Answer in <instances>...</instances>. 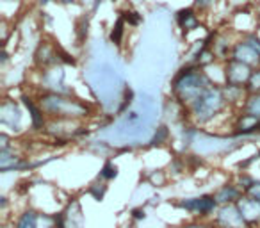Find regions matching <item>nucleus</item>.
<instances>
[{"instance_id": "19", "label": "nucleus", "mask_w": 260, "mask_h": 228, "mask_svg": "<svg viewBox=\"0 0 260 228\" xmlns=\"http://www.w3.org/2000/svg\"><path fill=\"white\" fill-rule=\"evenodd\" d=\"M242 40L246 41V43L249 45V47L253 48V50H256L260 54V36H256V32H248L242 36Z\"/></svg>"}, {"instance_id": "15", "label": "nucleus", "mask_w": 260, "mask_h": 228, "mask_svg": "<svg viewBox=\"0 0 260 228\" xmlns=\"http://www.w3.org/2000/svg\"><path fill=\"white\" fill-rule=\"evenodd\" d=\"M241 112L260 120V93H248L244 104L241 105Z\"/></svg>"}, {"instance_id": "21", "label": "nucleus", "mask_w": 260, "mask_h": 228, "mask_svg": "<svg viewBox=\"0 0 260 228\" xmlns=\"http://www.w3.org/2000/svg\"><path fill=\"white\" fill-rule=\"evenodd\" d=\"M244 194H249V196H253V198H256V200H260V180H255L251 185H249V189L244 192Z\"/></svg>"}, {"instance_id": "6", "label": "nucleus", "mask_w": 260, "mask_h": 228, "mask_svg": "<svg viewBox=\"0 0 260 228\" xmlns=\"http://www.w3.org/2000/svg\"><path fill=\"white\" fill-rule=\"evenodd\" d=\"M214 224L217 228H249L239 210L237 203L219 205L214 214Z\"/></svg>"}, {"instance_id": "26", "label": "nucleus", "mask_w": 260, "mask_h": 228, "mask_svg": "<svg viewBox=\"0 0 260 228\" xmlns=\"http://www.w3.org/2000/svg\"><path fill=\"white\" fill-rule=\"evenodd\" d=\"M256 134H260V121H258V127H256Z\"/></svg>"}, {"instance_id": "18", "label": "nucleus", "mask_w": 260, "mask_h": 228, "mask_svg": "<svg viewBox=\"0 0 260 228\" xmlns=\"http://www.w3.org/2000/svg\"><path fill=\"white\" fill-rule=\"evenodd\" d=\"M248 93H260V66L253 70L251 79L248 82Z\"/></svg>"}, {"instance_id": "16", "label": "nucleus", "mask_w": 260, "mask_h": 228, "mask_svg": "<svg viewBox=\"0 0 260 228\" xmlns=\"http://www.w3.org/2000/svg\"><path fill=\"white\" fill-rule=\"evenodd\" d=\"M123 34H125V20L119 16L118 20H116L114 27H112L111 30V43L112 45H121V40H123Z\"/></svg>"}, {"instance_id": "12", "label": "nucleus", "mask_w": 260, "mask_h": 228, "mask_svg": "<svg viewBox=\"0 0 260 228\" xmlns=\"http://www.w3.org/2000/svg\"><path fill=\"white\" fill-rule=\"evenodd\" d=\"M177 23L182 29V32H191L200 27V16L196 13V8H185L177 13Z\"/></svg>"}, {"instance_id": "9", "label": "nucleus", "mask_w": 260, "mask_h": 228, "mask_svg": "<svg viewBox=\"0 0 260 228\" xmlns=\"http://www.w3.org/2000/svg\"><path fill=\"white\" fill-rule=\"evenodd\" d=\"M230 57L235 59V61L244 62V64H249L251 68H258L260 66V54L256 50H253L242 38L239 41H235Z\"/></svg>"}, {"instance_id": "23", "label": "nucleus", "mask_w": 260, "mask_h": 228, "mask_svg": "<svg viewBox=\"0 0 260 228\" xmlns=\"http://www.w3.org/2000/svg\"><path fill=\"white\" fill-rule=\"evenodd\" d=\"M184 228H214V224L212 226H207V224H203V223H191V224H185Z\"/></svg>"}, {"instance_id": "7", "label": "nucleus", "mask_w": 260, "mask_h": 228, "mask_svg": "<svg viewBox=\"0 0 260 228\" xmlns=\"http://www.w3.org/2000/svg\"><path fill=\"white\" fill-rule=\"evenodd\" d=\"M34 62H36L38 68H54L61 62V57H59V47L55 43H50V41H41L38 45L36 52H34Z\"/></svg>"}, {"instance_id": "10", "label": "nucleus", "mask_w": 260, "mask_h": 228, "mask_svg": "<svg viewBox=\"0 0 260 228\" xmlns=\"http://www.w3.org/2000/svg\"><path fill=\"white\" fill-rule=\"evenodd\" d=\"M22 104L25 105V109L29 111V116H30V125L36 132H41L47 128V121H48V116L43 112L41 105L38 104V100H34L32 96H27L23 94L22 96Z\"/></svg>"}, {"instance_id": "11", "label": "nucleus", "mask_w": 260, "mask_h": 228, "mask_svg": "<svg viewBox=\"0 0 260 228\" xmlns=\"http://www.w3.org/2000/svg\"><path fill=\"white\" fill-rule=\"evenodd\" d=\"M244 196V191L237 184H224L214 192L217 205H228V203H237Z\"/></svg>"}, {"instance_id": "2", "label": "nucleus", "mask_w": 260, "mask_h": 228, "mask_svg": "<svg viewBox=\"0 0 260 228\" xmlns=\"http://www.w3.org/2000/svg\"><path fill=\"white\" fill-rule=\"evenodd\" d=\"M38 104L50 120H84L89 116V105L79 98H72L64 93L43 91L38 96Z\"/></svg>"}, {"instance_id": "20", "label": "nucleus", "mask_w": 260, "mask_h": 228, "mask_svg": "<svg viewBox=\"0 0 260 228\" xmlns=\"http://www.w3.org/2000/svg\"><path fill=\"white\" fill-rule=\"evenodd\" d=\"M168 138V128L166 127H159L155 132V138H153V145H162L164 139Z\"/></svg>"}, {"instance_id": "3", "label": "nucleus", "mask_w": 260, "mask_h": 228, "mask_svg": "<svg viewBox=\"0 0 260 228\" xmlns=\"http://www.w3.org/2000/svg\"><path fill=\"white\" fill-rule=\"evenodd\" d=\"M228 107L226 96H224L223 86L219 84H214L210 86L198 100H194L189 105L185 111H187L189 116L194 120L196 125H207L217 116L224 109Z\"/></svg>"}, {"instance_id": "4", "label": "nucleus", "mask_w": 260, "mask_h": 228, "mask_svg": "<svg viewBox=\"0 0 260 228\" xmlns=\"http://www.w3.org/2000/svg\"><path fill=\"white\" fill-rule=\"evenodd\" d=\"M177 207L184 209L185 212L192 214V216L200 217V219H205V217H210L212 214H216L219 205H217L214 194H202V196H194V198L180 200L177 203Z\"/></svg>"}, {"instance_id": "25", "label": "nucleus", "mask_w": 260, "mask_h": 228, "mask_svg": "<svg viewBox=\"0 0 260 228\" xmlns=\"http://www.w3.org/2000/svg\"><path fill=\"white\" fill-rule=\"evenodd\" d=\"M255 16H256V20L260 22V2H258V6H256V9H255Z\"/></svg>"}, {"instance_id": "13", "label": "nucleus", "mask_w": 260, "mask_h": 228, "mask_svg": "<svg viewBox=\"0 0 260 228\" xmlns=\"http://www.w3.org/2000/svg\"><path fill=\"white\" fill-rule=\"evenodd\" d=\"M258 118L249 116V114H244L241 112L237 118H235V136H251L256 134V127H258Z\"/></svg>"}, {"instance_id": "22", "label": "nucleus", "mask_w": 260, "mask_h": 228, "mask_svg": "<svg viewBox=\"0 0 260 228\" xmlns=\"http://www.w3.org/2000/svg\"><path fill=\"white\" fill-rule=\"evenodd\" d=\"M214 2L216 0H194V8H196V11H205V9H209L210 6H214Z\"/></svg>"}, {"instance_id": "24", "label": "nucleus", "mask_w": 260, "mask_h": 228, "mask_svg": "<svg viewBox=\"0 0 260 228\" xmlns=\"http://www.w3.org/2000/svg\"><path fill=\"white\" fill-rule=\"evenodd\" d=\"M134 217H136V219H141V217H143V219H145V210L136 209V210H134Z\"/></svg>"}, {"instance_id": "17", "label": "nucleus", "mask_w": 260, "mask_h": 228, "mask_svg": "<svg viewBox=\"0 0 260 228\" xmlns=\"http://www.w3.org/2000/svg\"><path fill=\"white\" fill-rule=\"evenodd\" d=\"M116 177H118V166H116L112 160H107L100 170V178L107 182V180H112V178H116Z\"/></svg>"}, {"instance_id": "1", "label": "nucleus", "mask_w": 260, "mask_h": 228, "mask_svg": "<svg viewBox=\"0 0 260 228\" xmlns=\"http://www.w3.org/2000/svg\"><path fill=\"white\" fill-rule=\"evenodd\" d=\"M209 75L205 73V68L198 64H185L171 82V94L173 98L187 109L194 100H198L210 86H214Z\"/></svg>"}, {"instance_id": "8", "label": "nucleus", "mask_w": 260, "mask_h": 228, "mask_svg": "<svg viewBox=\"0 0 260 228\" xmlns=\"http://www.w3.org/2000/svg\"><path fill=\"white\" fill-rule=\"evenodd\" d=\"M237 207L249 228L258 226L260 224V200L253 198V196H249V194H244L237 202Z\"/></svg>"}, {"instance_id": "5", "label": "nucleus", "mask_w": 260, "mask_h": 228, "mask_svg": "<svg viewBox=\"0 0 260 228\" xmlns=\"http://www.w3.org/2000/svg\"><path fill=\"white\" fill-rule=\"evenodd\" d=\"M253 70L249 64H244L241 61H235V59H228L224 61V68H223V77H224V84L228 86H239V87H246L248 89V82L251 79Z\"/></svg>"}, {"instance_id": "14", "label": "nucleus", "mask_w": 260, "mask_h": 228, "mask_svg": "<svg viewBox=\"0 0 260 228\" xmlns=\"http://www.w3.org/2000/svg\"><path fill=\"white\" fill-rule=\"evenodd\" d=\"M38 223H40V212L27 209L22 214H18L16 221L13 223V228H38Z\"/></svg>"}, {"instance_id": "27", "label": "nucleus", "mask_w": 260, "mask_h": 228, "mask_svg": "<svg viewBox=\"0 0 260 228\" xmlns=\"http://www.w3.org/2000/svg\"><path fill=\"white\" fill-rule=\"evenodd\" d=\"M258 157H260V152H258Z\"/></svg>"}]
</instances>
